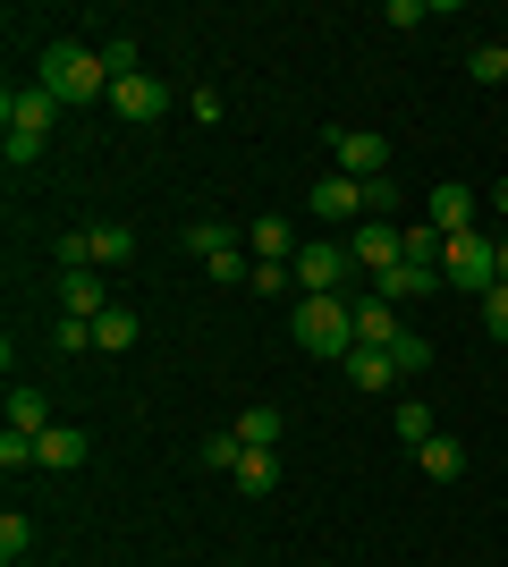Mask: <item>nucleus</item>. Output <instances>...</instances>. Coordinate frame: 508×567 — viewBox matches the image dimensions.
Masks as SVG:
<instances>
[{
  "label": "nucleus",
  "mask_w": 508,
  "mask_h": 567,
  "mask_svg": "<svg viewBox=\"0 0 508 567\" xmlns=\"http://www.w3.org/2000/svg\"><path fill=\"white\" fill-rule=\"evenodd\" d=\"M500 288H508V246H500Z\"/></svg>",
  "instance_id": "nucleus-38"
},
{
  "label": "nucleus",
  "mask_w": 508,
  "mask_h": 567,
  "mask_svg": "<svg viewBox=\"0 0 508 567\" xmlns=\"http://www.w3.org/2000/svg\"><path fill=\"white\" fill-rule=\"evenodd\" d=\"M424 220H433L440 237L475 229V187H458V178H449V187H433V195H424Z\"/></svg>",
  "instance_id": "nucleus-10"
},
{
  "label": "nucleus",
  "mask_w": 508,
  "mask_h": 567,
  "mask_svg": "<svg viewBox=\"0 0 508 567\" xmlns=\"http://www.w3.org/2000/svg\"><path fill=\"white\" fill-rule=\"evenodd\" d=\"M246 288H255V297H289L297 271H289V262H255V280H246Z\"/></svg>",
  "instance_id": "nucleus-30"
},
{
  "label": "nucleus",
  "mask_w": 508,
  "mask_h": 567,
  "mask_svg": "<svg viewBox=\"0 0 508 567\" xmlns=\"http://www.w3.org/2000/svg\"><path fill=\"white\" fill-rule=\"evenodd\" d=\"M34 466H51V474H76V466H85V432H76V424H51V432H34Z\"/></svg>",
  "instance_id": "nucleus-13"
},
{
  "label": "nucleus",
  "mask_w": 508,
  "mask_h": 567,
  "mask_svg": "<svg viewBox=\"0 0 508 567\" xmlns=\"http://www.w3.org/2000/svg\"><path fill=\"white\" fill-rule=\"evenodd\" d=\"M297 246H305V237H289V220H280V213L246 220V255H255V262H297Z\"/></svg>",
  "instance_id": "nucleus-12"
},
{
  "label": "nucleus",
  "mask_w": 508,
  "mask_h": 567,
  "mask_svg": "<svg viewBox=\"0 0 508 567\" xmlns=\"http://www.w3.org/2000/svg\"><path fill=\"white\" fill-rule=\"evenodd\" d=\"M195 457H204V466H212V474H238L246 441H238V432H212V441H204V450H195Z\"/></svg>",
  "instance_id": "nucleus-27"
},
{
  "label": "nucleus",
  "mask_w": 508,
  "mask_h": 567,
  "mask_svg": "<svg viewBox=\"0 0 508 567\" xmlns=\"http://www.w3.org/2000/svg\"><path fill=\"white\" fill-rule=\"evenodd\" d=\"M94 348L102 355H127V348H136V306H102L94 313Z\"/></svg>",
  "instance_id": "nucleus-18"
},
{
  "label": "nucleus",
  "mask_w": 508,
  "mask_h": 567,
  "mask_svg": "<svg viewBox=\"0 0 508 567\" xmlns=\"http://www.w3.org/2000/svg\"><path fill=\"white\" fill-rule=\"evenodd\" d=\"M491 204H500V213H508V178H500V187H491Z\"/></svg>",
  "instance_id": "nucleus-37"
},
{
  "label": "nucleus",
  "mask_w": 508,
  "mask_h": 567,
  "mask_svg": "<svg viewBox=\"0 0 508 567\" xmlns=\"http://www.w3.org/2000/svg\"><path fill=\"white\" fill-rule=\"evenodd\" d=\"M348 306H356V348H398V306H390V297H348Z\"/></svg>",
  "instance_id": "nucleus-11"
},
{
  "label": "nucleus",
  "mask_w": 508,
  "mask_h": 567,
  "mask_svg": "<svg viewBox=\"0 0 508 567\" xmlns=\"http://www.w3.org/2000/svg\"><path fill=\"white\" fill-rule=\"evenodd\" d=\"M204 271H212L220 288H246V280H255V255H238V246H229V255H212Z\"/></svg>",
  "instance_id": "nucleus-28"
},
{
  "label": "nucleus",
  "mask_w": 508,
  "mask_h": 567,
  "mask_svg": "<svg viewBox=\"0 0 508 567\" xmlns=\"http://www.w3.org/2000/svg\"><path fill=\"white\" fill-rule=\"evenodd\" d=\"M415 466L433 474V483H458V474H466V441H449V432H433V441L415 450Z\"/></svg>",
  "instance_id": "nucleus-17"
},
{
  "label": "nucleus",
  "mask_w": 508,
  "mask_h": 567,
  "mask_svg": "<svg viewBox=\"0 0 508 567\" xmlns=\"http://www.w3.org/2000/svg\"><path fill=\"white\" fill-rule=\"evenodd\" d=\"M322 144H331V162L348 169V178H382L390 169V136H373V127H331Z\"/></svg>",
  "instance_id": "nucleus-5"
},
{
  "label": "nucleus",
  "mask_w": 508,
  "mask_h": 567,
  "mask_svg": "<svg viewBox=\"0 0 508 567\" xmlns=\"http://www.w3.org/2000/svg\"><path fill=\"white\" fill-rule=\"evenodd\" d=\"M51 348H60V355H85V348H94V322H69V313H60V331H51Z\"/></svg>",
  "instance_id": "nucleus-33"
},
{
  "label": "nucleus",
  "mask_w": 508,
  "mask_h": 567,
  "mask_svg": "<svg viewBox=\"0 0 508 567\" xmlns=\"http://www.w3.org/2000/svg\"><path fill=\"white\" fill-rule=\"evenodd\" d=\"M484 331L508 348V288H484Z\"/></svg>",
  "instance_id": "nucleus-34"
},
{
  "label": "nucleus",
  "mask_w": 508,
  "mask_h": 567,
  "mask_svg": "<svg viewBox=\"0 0 508 567\" xmlns=\"http://www.w3.org/2000/svg\"><path fill=\"white\" fill-rule=\"evenodd\" d=\"M348 297H356V288H348ZM348 297H297L289 306V339L305 355H348L356 348V306H348Z\"/></svg>",
  "instance_id": "nucleus-2"
},
{
  "label": "nucleus",
  "mask_w": 508,
  "mask_h": 567,
  "mask_svg": "<svg viewBox=\"0 0 508 567\" xmlns=\"http://www.w3.org/2000/svg\"><path fill=\"white\" fill-rule=\"evenodd\" d=\"M348 255H356V271H373V280H382V271H398V262H407V229H390V220H364V229L348 237Z\"/></svg>",
  "instance_id": "nucleus-6"
},
{
  "label": "nucleus",
  "mask_w": 508,
  "mask_h": 567,
  "mask_svg": "<svg viewBox=\"0 0 508 567\" xmlns=\"http://www.w3.org/2000/svg\"><path fill=\"white\" fill-rule=\"evenodd\" d=\"M289 271H297V297H348V288H356V255H348L339 237H305Z\"/></svg>",
  "instance_id": "nucleus-3"
},
{
  "label": "nucleus",
  "mask_w": 508,
  "mask_h": 567,
  "mask_svg": "<svg viewBox=\"0 0 508 567\" xmlns=\"http://www.w3.org/2000/svg\"><path fill=\"white\" fill-rule=\"evenodd\" d=\"M102 69H111V85H120V76H145V43H136V34H127V25H120V34H102Z\"/></svg>",
  "instance_id": "nucleus-20"
},
{
  "label": "nucleus",
  "mask_w": 508,
  "mask_h": 567,
  "mask_svg": "<svg viewBox=\"0 0 508 567\" xmlns=\"http://www.w3.org/2000/svg\"><path fill=\"white\" fill-rule=\"evenodd\" d=\"M0 153H9L18 169H34V162H43V136H18V127H0Z\"/></svg>",
  "instance_id": "nucleus-31"
},
{
  "label": "nucleus",
  "mask_w": 508,
  "mask_h": 567,
  "mask_svg": "<svg viewBox=\"0 0 508 567\" xmlns=\"http://www.w3.org/2000/svg\"><path fill=\"white\" fill-rule=\"evenodd\" d=\"M0 466H9V474L34 466V432H0Z\"/></svg>",
  "instance_id": "nucleus-32"
},
{
  "label": "nucleus",
  "mask_w": 508,
  "mask_h": 567,
  "mask_svg": "<svg viewBox=\"0 0 508 567\" xmlns=\"http://www.w3.org/2000/svg\"><path fill=\"white\" fill-rule=\"evenodd\" d=\"M390 432H398V441H407V457H415V450H424V441H433L440 424H433V406H424V399H407L398 415H390Z\"/></svg>",
  "instance_id": "nucleus-22"
},
{
  "label": "nucleus",
  "mask_w": 508,
  "mask_h": 567,
  "mask_svg": "<svg viewBox=\"0 0 508 567\" xmlns=\"http://www.w3.org/2000/svg\"><path fill=\"white\" fill-rule=\"evenodd\" d=\"M60 271H94V229H69V237H60Z\"/></svg>",
  "instance_id": "nucleus-29"
},
{
  "label": "nucleus",
  "mask_w": 508,
  "mask_h": 567,
  "mask_svg": "<svg viewBox=\"0 0 508 567\" xmlns=\"http://www.w3.org/2000/svg\"><path fill=\"white\" fill-rule=\"evenodd\" d=\"M187 111L204 118V127H220V85H195V94H187Z\"/></svg>",
  "instance_id": "nucleus-36"
},
{
  "label": "nucleus",
  "mask_w": 508,
  "mask_h": 567,
  "mask_svg": "<svg viewBox=\"0 0 508 567\" xmlns=\"http://www.w3.org/2000/svg\"><path fill=\"white\" fill-rule=\"evenodd\" d=\"M466 76H475V85H508V51L500 43H475V51H466Z\"/></svg>",
  "instance_id": "nucleus-25"
},
{
  "label": "nucleus",
  "mask_w": 508,
  "mask_h": 567,
  "mask_svg": "<svg viewBox=\"0 0 508 567\" xmlns=\"http://www.w3.org/2000/svg\"><path fill=\"white\" fill-rule=\"evenodd\" d=\"M246 441V450H280V432H289V415H280V406H246L238 424H229Z\"/></svg>",
  "instance_id": "nucleus-19"
},
{
  "label": "nucleus",
  "mask_w": 508,
  "mask_h": 567,
  "mask_svg": "<svg viewBox=\"0 0 508 567\" xmlns=\"http://www.w3.org/2000/svg\"><path fill=\"white\" fill-rule=\"evenodd\" d=\"M9 432H51V390L9 381Z\"/></svg>",
  "instance_id": "nucleus-16"
},
{
  "label": "nucleus",
  "mask_w": 508,
  "mask_h": 567,
  "mask_svg": "<svg viewBox=\"0 0 508 567\" xmlns=\"http://www.w3.org/2000/svg\"><path fill=\"white\" fill-rule=\"evenodd\" d=\"M102 306H120V297L102 288V271H60V313H69V322H94Z\"/></svg>",
  "instance_id": "nucleus-9"
},
{
  "label": "nucleus",
  "mask_w": 508,
  "mask_h": 567,
  "mask_svg": "<svg viewBox=\"0 0 508 567\" xmlns=\"http://www.w3.org/2000/svg\"><path fill=\"white\" fill-rule=\"evenodd\" d=\"M51 118H60V102L43 85H9L0 94V127H18V136H51Z\"/></svg>",
  "instance_id": "nucleus-7"
},
{
  "label": "nucleus",
  "mask_w": 508,
  "mask_h": 567,
  "mask_svg": "<svg viewBox=\"0 0 508 567\" xmlns=\"http://www.w3.org/2000/svg\"><path fill=\"white\" fill-rule=\"evenodd\" d=\"M238 483H246V492H280V457H271V450H246L238 457Z\"/></svg>",
  "instance_id": "nucleus-24"
},
{
  "label": "nucleus",
  "mask_w": 508,
  "mask_h": 567,
  "mask_svg": "<svg viewBox=\"0 0 508 567\" xmlns=\"http://www.w3.org/2000/svg\"><path fill=\"white\" fill-rule=\"evenodd\" d=\"M178 246H187L195 262H212V255H229V229H220V220H187V229H178Z\"/></svg>",
  "instance_id": "nucleus-23"
},
{
  "label": "nucleus",
  "mask_w": 508,
  "mask_h": 567,
  "mask_svg": "<svg viewBox=\"0 0 508 567\" xmlns=\"http://www.w3.org/2000/svg\"><path fill=\"white\" fill-rule=\"evenodd\" d=\"M440 288V262H398V271H382V280H373V297H390V306H398V297H433Z\"/></svg>",
  "instance_id": "nucleus-15"
},
{
  "label": "nucleus",
  "mask_w": 508,
  "mask_h": 567,
  "mask_svg": "<svg viewBox=\"0 0 508 567\" xmlns=\"http://www.w3.org/2000/svg\"><path fill=\"white\" fill-rule=\"evenodd\" d=\"M127 255H136V229L127 220H94V271H120Z\"/></svg>",
  "instance_id": "nucleus-21"
},
{
  "label": "nucleus",
  "mask_w": 508,
  "mask_h": 567,
  "mask_svg": "<svg viewBox=\"0 0 508 567\" xmlns=\"http://www.w3.org/2000/svg\"><path fill=\"white\" fill-rule=\"evenodd\" d=\"M111 111H120L127 127H153V118L169 111V85H153V76H120V85H111Z\"/></svg>",
  "instance_id": "nucleus-8"
},
{
  "label": "nucleus",
  "mask_w": 508,
  "mask_h": 567,
  "mask_svg": "<svg viewBox=\"0 0 508 567\" xmlns=\"http://www.w3.org/2000/svg\"><path fill=\"white\" fill-rule=\"evenodd\" d=\"M34 85H43L60 111L69 102H111V69H102L94 43H43V60H34Z\"/></svg>",
  "instance_id": "nucleus-1"
},
{
  "label": "nucleus",
  "mask_w": 508,
  "mask_h": 567,
  "mask_svg": "<svg viewBox=\"0 0 508 567\" xmlns=\"http://www.w3.org/2000/svg\"><path fill=\"white\" fill-rule=\"evenodd\" d=\"M390 355H398V373H424V364H433V348H424L415 331H398V348H390Z\"/></svg>",
  "instance_id": "nucleus-35"
},
{
  "label": "nucleus",
  "mask_w": 508,
  "mask_h": 567,
  "mask_svg": "<svg viewBox=\"0 0 508 567\" xmlns=\"http://www.w3.org/2000/svg\"><path fill=\"white\" fill-rule=\"evenodd\" d=\"M440 280H449V288H466V297L500 288V246H491L484 229H458L449 246H440Z\"/></svg>",
  "instance_id": "nucleus-4"
},
{
  "label": "nucleus",
  "mask_w": 508,
  "mask_h": 567,
  "mask_svg": "<svg viewBox=\"0 0 508 567\" xmlns=\"http://www.w3.org/2000/svg\"><path fill=\"white\" fill-rule=\"evenodd\" d=\"M339 364H348V381H356L364 399H373V390H390V381H398V355H390V348H348V355H339Z\"/></svg>",
  "instance_id": "nucleus-14"
},
{
  "label": "nucleus",
  "mask_w": 508,
  "mask_h": 567,
  "mask_svg": "<svg viewBox=\"0 0 508 567\" xmlns=\"http://www.w3.org/2000/svg\"><path fill=\"white\" fill-rule=\"evenodd\" d=\"M25 550H34V525H25V508H9V517H0V559L18 567Z\"/></svg>",
  "instance_id": "nucleus-26"
}]
</instances>
